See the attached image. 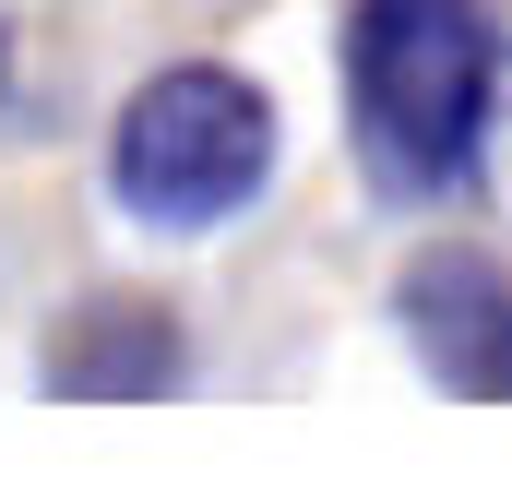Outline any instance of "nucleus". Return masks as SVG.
<instances>
[{"mask_svg":"<svg viewBox=\"0 0 512 500\" xmlns=\"http://www.w3.org/2000/svg\"><path fill=\"white\" fill-rule=\"evenodd\" d=\"M501 108L489 0H346V143L393 215L465 203Z\"/></svg>","mask_w":512,"mask_h":500,"instance_id":"1","label":"nucleus"},{"mask_svg":"<svg viewBox=\"0 0 512 500\" xmlns=\"http://www.w3.org/2000/svg\"><path fill=\"white\" fill-rule=\"evenodd\" d=\"M274 179V96L239 60H167L120 96L108 131V203L155 239H203L227 215H251Z\"/></svg>","mask_w":512,"mask_h":500,"instance_id":"2","label":"nucleus"},{"mask_svg":"<svg viewBox=\"0 0 512 500\" xmlns=\"http://www.w3.org/2000/svg\"><path fill=\"white\" fill-rule=\"evenodd\" d=\"M393 334L441 393H512V262L489 239H429L393 274Z\"/></svg>","mask_w":512,"mask_h":500,"instance_id":"3","label":"nucleus"},{"mask_svg":"<svg viewBox=\"0 0 512 500\" xmlns=\"http://www.w3.org/2000/svg\"><path fill=\"white\" fill-rule=\"evenodd\" d=\"M179 370H191V334H179V310H167V298H131V286L72 298V310L48 322V346H36V381H48V393H72V405L167 393Z\"/></svg>","mask_w":512,"mask_h":500,"instance_id":"4","label":"nucleus"}]
</instances>
